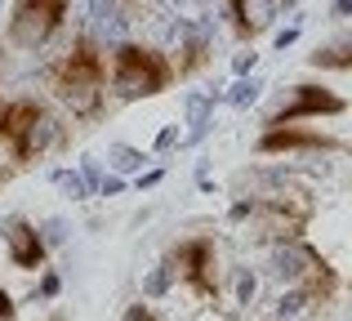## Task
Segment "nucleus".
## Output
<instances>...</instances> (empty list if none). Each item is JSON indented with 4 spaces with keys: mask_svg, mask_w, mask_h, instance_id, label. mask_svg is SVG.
<instances>
[{
    "mask_svg": "<svg viewBox=\"0 0 352 321\" xmlns=\"http://www.w3.org/2000/svg\"><path fill=\"white\" fill-rule=\"evenodd\" d=\"M45 85L72 112V121L94 125L107 112V49L94 36H76L58 58L45 67Z\"/></svg>",
    "mask_w": 352,
    "mask_h": 321,
    "instance_id": "1",
    "label": "nucleus"
},
{
    "mask_svg": "<svg viewBox=\"0 0 352 321\" xmlns=\"http://www.w3.org/2000/svg\"><path fill=\"white\" fill-rule=\"evenodd\" d=\"M179 63L147 41H125L107 54V89L116 103H143V98H161L179 85Z\"/></svg>",
    "mask_w": 352,
    "mask_h": 321,
    "instance_id": "2",
    "label": "nucleus"
},
{
    "mask_svg": "<svg viewBox=\"0 0 352 321\" xmlns=\"http://www.w3.org/2000/svg\"><path fill=\"white\" fill-rule=\"evenodd\" d=\"M170 272L183 290H192L197 299L219 304L223 295V277H219V245L210 232H192L170 250Z\"/></svg>",
    "mask_w": 352,
    "mask_h": 321,
    "instance_id": "3",
    "label": "nucleus"
},
{
    "mask_svg": "<svg viewBox=\"0 0 352 321\" xmlns=\"http://www.w3.org/2000/svg\"><path fill=\"white\" fill-rule=\"evenodd\" d=\"M50 130H54V121H50V107H45L41 98H32V94L9 98L5 125H0V143L9 148V161H14L18 170H23V165H32L45 152Z\"/></svg>",
    "mask_w": 352,
    "mask_h": 321,
    "instance_id": "4",
    "label": "nucleus"
},
{
    "mask_svg": "<svg viewBox=\"0 0 352 321\" xmlns=\"http://www.w3.org/2000/svg\"><path fill=\"white\" fill-rule=\"evenodd\" d=\"M72 0H14L5 23V41L23 54H36L67 27Z\"/></svg>",
    "mask_w": 352,
    "mask_h": 321,
    "instance_id": "5",
    "label": "nucleus"
},
{
    "mask_svg": "<svg viewBox=\"0 0 352 321\" xmlns=\"http://www.w3.org/2000/svg\"><path fill=\"white\" fill-rule=\"evenodd\" d=\"M254 152L258 157H308V152H348V143L339 134L321 130V125H263L254 139Z\"/></svg>",
    "mask_w": 352,
    "mask_h": 321,
    "instance_id": "6",
    "label": "nucleus"
},
{
    "mask_svg": "<svg viewBox=\"0 0 352 321\" xmlns=\"http://www.w3.org/2000/svg\"><path fill=\"white\" fill-rule=\"evenodd\" d=\"M348 112V98L335 94L326 80H299L290 85L285 103L267 116L263 125H294V121H330V116H344Z\"/></svg>",
    "mask_w": 352,
    "mask_h": 321,
    "instance_id": "7",
    "label": "nucleus"
},
{
    "mask_svg": "<svg viewBox=\"0 0 352 321\" xmlns=\"http://www.w3.org/2000/svg\"><path fill=\"white\" fill-rule=\"evenodd\" d=\"M0 236H5V259H9V268H18V272H41L45 268L50 245H45L41 228H36L32 219H23V214L5 219Z\"/></svg>",
    "mask_w": 352,
    "mask_h": 321,
    "instance_id": "8",
    "label": "nucleus"
},
{
    "mask_svg": "<svg viewBox=\"0 0 352 321\" xmlns=\"http://www.w3.org/2000/svg\"><path fill=\"white\" fill-rule=\"evenodd\" d=\"M228 18H232V36L241 45L263 41L276 27V14H281V0H223Z\"/></svg>",
    "mask_w": 352,
    "mask_h": 321,
    "instance_id": "9",
    "label": "nucleus"
},
{
    "mask_svg": "<svg viewBox=\"0 0 352 321\" xmlns=\"http://www.w3.org/2000/svg\"><path fill=\"white\" fill-rule=\"evenodd\" d=\"M308 67L317 71H352V36L339 45H317V49L308 54Z\"/></svg>",
    "mask_w": 352,
    "mask_h": 321,
    "instance_id": "10",
    "label": "nucleus"
},
{
    "mask_svg": "<svg viewBox=\"0 0 352 321\" xmlns=\"http://www.w3.org/2000/svg\"><path fill=\"white\" fill-rule=\"evenodd\" d=\"M0 321H18V304H14V295H9L5 286H0Z\"/></svg>",
    "mask_w": 352,
    "mask_h": 321,
    "instance_id": "11",
    "label": "nucleus"
},
{
    "mask_svg": "<svg viewBox=\"0 0 352 321\" xmlns=\"http://www.w3.org/2000/svg\"><path fill=\"white\" fill-rule=\"evenodd\" d=\"M125 321H156V313H152L147 304H134V308L125 313Z\"/></svg>",
    "mask_w": 352,
    "mask_h": 321,
    "instance_id": "12",
    "label": "nucleus"
},
{
    "mask_svg": "<svg viewBox=\"0 0 352 321\" xmlns=\"http://www.w3.org/2000/svg\"><path fill=\"white\" fill-rule=\"evenodd\" d=\"M335 14H352V0H339V5H335Z\"/></svg>",
    "mask_w": 352,
    "mask_h": 321,
    "instance_id": "13",
    "label": "nucleus"
},
{
    "mask_svg": "<svg viewBox=\"0 0 352 321\" xmlns=\"http://www.w3.org/2000/svg\"><path fill=\"white\" fill-rule=\"evenodd\" d=\"M5 107H9V98H5V94H0V125H5Z\"/></svg>",
    "mask_w": 352,
    "mask_h": 321,
    "instance_id": "14",
    "label": "nucleus"
},
{
    "mask_svg": "<svg viewBox=\"0 0 352 321\" xmlns=\"http://www.w3.org/2000/svg\"><path fill=\"white\" fill-rule=\"evenodd\" d=\"M5 183H9V170H0V188H5Z\"/></svg>",
    "mask_w": 352,
    "mask_h": 321,
    "instance_id": "15",
    "label": "nucleus"
},
{
    "mask_svg": "<svg viewBox=\"0 0 352 321\" xmlns=\"http://www.w3.org/2000/svg\"><path fill=\"white\" fill-rule=\"evenodd\" d=\"M348 290H352V277H348Z\"/></svg>",
    "mask_w": 352,
    "mask_h": 321,
    "instance_id": "16",
    "label": "nucleus"
}]
</instances>
